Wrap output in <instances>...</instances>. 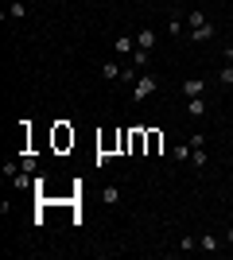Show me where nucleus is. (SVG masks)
I'll return each mask as SVG.
<instances>
[{
	"label": "nucleus",
	"instance_id": "5",
	"mask_svg": "<svg viewBox=\"0 0 233 260\" xmlns=\"http://www.w3.org/2000/svg\"><path fill=\"white\" fill-rule=\"evenodd\" d=\"M183 93H187V98H202V93H206V82H202V78H187V82H183Z\"/></svg>",
	"mask_w": 233,
	"mask_h": 260
},
{
	"label": "nucleus",
	"instance_id": "1",
	"mask_svg": "<svg viewBox=\"0 0 233 260\" xmlns=\"http://www.w3.org/2000/svg\"><path fill=\"white\" fill-rule=\"evenodd\" d=\"M155 89H159V78H155V74H140V78L132 82V101L140 105V101H148V98H152Z\"/></svg>",
	"mask_w": 233,
	"mask_h": 260
},
{
	"label": "nucleus",
	"instance_id": "11",
	"mask_svg": "<svg viewBox=\"0 0 233 260\" xmlns=\"http://www.w3.org/2000/svg\"><path fill=\"white\" fill-rule=\"evenodd\" d=\"M183 27H187V16H171V23H167V35H187Z\"/></svg>",
	"mask_w": 233,
	"mask_h": 260
},
{
	"label": "nucleus",
	"instance_id": "13",
	"mask_svg": "<svg viewBox=\"0 0 233 260\" xmlns=\"http://www.w3.org/2000/svg\"><path fill=\"white\" fill-rule=\"evenodd\" d=\"M202 23H210V20H206V12H198V8H194V12L187 16V31H194V27H202Z\"/></svg>",
	"mask_w": 233,
	"mask_h": 260
},
{
	"label": "nucleus",
	"instance_id": "9",
	"mask_svg": "<svg viewBox=\"0 0 233 260\" xmlns=\"http://www.w3.org/2000/svg\"><path fill=\"white\" fill-rule=\"evenodd\" d=\"M101 202H105V206H117V202H121V186H101Z\"/></svg>",
	"mask_w": 233,
	"mask_h": 260
},
{
	"label": "nucleus",
	"instance_id": "21",
	"mask_svg": "<svg viewBox=\"0 0 233 260\" xmlns=\"http://www.w3.org/2000/svg\"><path fill=\"white\" fill-rule=\"evenodd\" d=\"M225 241H229V245H233V229H225Z\"/></svg>",
	"mask_w": 233,
	"mask_h": 260
},
{
	"label": "nucleus",
	"instance_id": "20",
	"mask_svg": "<svg viewBox=\"0 0 233 260\" xmlns=\"http://www.w3.org/2000/svg\"><path fill=\"white\" fill-rule=\"evenodd\" d=\"M179 249H183V252H194V249H198V241H194V237H183V241H179Z\"/></svg>",
	"mask_w": 233,
	"mask_h": 260
},
{
	"label": "nucleus",
	"instance_id": "10",
	"mask_svg": "<svg viewBox=\"0 0 233 260\" xmlns=\"http://www.w3.org/2000/svg\"><path fill=\"white\" fill-rule=\"evenodd\" d=\"M144 144H148V136L140 128H132L128 132V148H132V152H144Z\"/></svg>",
	"mask_w": 233,
	"mask_h": 260
},
{
	"label": "nucleus",
	"instance_id": "18",
	"mask_svg": "<svg viewBox=\"0 0 233 260\" xmlns=\"http://www.w3.org/2000/svg\"><path fill=\"white\" fill-rule=\"evenodd\" d=\"M132 66H148V51H140V47H136V51H132Z\"/></svg>",
	"mask_w": 233,
	"mask_h": 260
},
{
	"label": "nucleus",
	"instance_id": "19",
	"mask_svg": "<svg viewBox=\"0 0 233 260\" xmlns=\"http://www.w3.org/2000/svg\"><path fill=\"white\" fill-rule=\"evenodd\" d=\"M148 152H152V155L159 152V132H148Z\"/></svg>",
	"mask_w": 233,
	"mask_h": 260
},
{
	"label": "nucleus",
	"instance_id": "14",
	"mask_svg": "<svg viewBox=\"0 0 233 260\" xmlns=\"http://www.w3.org/2000/svg\"><path fill=\"white\" fill-rule=\"evenodd\" d=\"M8 16H12V20H23V16H27V4H23V0H12V4H8Z\"/></svg>",
	"mask_w": 233,
	"mask_h": 260
},
{
	"label": "nucleus",
	"instance_id": "7",
	"mask_svg": "<svg viewBox=\"0 0 233 260\" xmlns=\"http://www.w3.org/2000/svg\"><path fill=\"white\" fill-rule=\"evenodd\" d=\"M194 43H206V39H214V23H202V27H194V31H187Z\"/></svg>",
	"mask_w": 233,
	"mask_h": 260
},
{
	"label": "nucleus",
	"instance_id": "12",
	"mask_svg": "<svg viewBox=\"0 0 233 260\" xmlns=\"http://www.w3.org/2000/svg\"><path fill=\"white\" fill-rule=\"evenodd\" d=\"M101 78H109V82H121V66H117V62H101Z\"/></svg>",
	"mask_w": 233,
	"mask_h": 260
},
{
	"label": "nucleus",
	"instance_id": "3",
	"mask_svg": "<svg viewBox=\"0 0 233 260\" xmlns=\"http://www.w3.org/2000/svg\"><path fill=\"white\" fill-rule=\"evenodd\" d=\"M113 51L117 54H132L136 51V35H117V39H113Z\"/></svg>",
	"mask_w": 233,
	"mask_h": 260
},
{
	"label": "nucleus",
	"instance_id": "17",
	"mask_svg": "<svg viewBox=\"0 0 233 260\" xmlns=\"http://www.w3.org/2000/svg\"><path fill=\"white\" fill-rule=\"evenodd\" d=\"M190 163H194V167H206V152H202V148H194V152H190Z\"/></svg>",
	"mask_w": 233,
	"mask_h": 260
},
{
	"label": "nucleus",
	"instance_id": "8",
	"mask_svg": "<svg viewBox=\"0 0 233 260\" xmlns=\"http://www.w3.org/2000/svg\"><path fill=\"white\" fill-rule=\"evenodd\" d=\"M66 144H74V132H70L66 124H58L55 128V148H66Z\"/></svg>",
	"mask_w": 233,
	"mask_h": 260
},
{
	"label": "nucleus",
	"instance_id": "4",
	"mask_svg": "<svg viewBox=\"0 0 233 260\" xmlns=\"http://www.w3.org/2000/svg\"><path fill=\"white\" fill-rule=\"evenodd\" d=\"M155 39H159V35H155L152 27H140V31H136V47H140V51H152Z\"/></svg>",
	"mask_w": 233,
	"mask_h": 260
},
{
	"label": "nucleus",
	"instance_id": "15",
	"mask_svg": "<svg viewBox=\"0 0 233 260\" xmlns=\"http://www.w3.org/2000/svg\"><path fill=\"white\" fill-rule=\"evenodd\" d=\"M190 152H194V148H190V144H179L175 152H171V159H179V163H187V159H190Z\"/></svg>",
	"mask_w": 233,
	"mask_h": 260
},
{
	"label": "nucleus",
	"instance_id": "16",
	"mask_svg": "<svg viewBox=\"0 0 233 260\" xmlns=\"http://www.w3.org/2000/svg\"><path fill=\"white\" fill-rule=\"evenodd\" d=\"M218 82H222V86H233V62H225V66H222V74H218Z\"/></svg>",
	"mask_w": 233,
	"mask_h": 260
},
{
	"label": "nucleus",
	"instance_id": "6",
	"mask_svg": "<svg viewBox=\"0 0 233 260\" xmlns=\"http://www.w3.org/2000/svg\"><path fill=\"white\" fill-rule=\"evenodd\" d=\"M218 249H222V241L214 237V233H202L198 237V252H218Z\"/></svg>",
	"mask_w": 233,
	"mask_h": 260
},
{
	"label": "nucleus",
	"instance_id": "2",
	"mask_svg": "<svg viewBox=\"0 0 233 260\" xmlns=\"http://www.w3.org/2000/svg\"><path fill=\"white\" fill-rule=\"evenodd\" d=\"M187 117L190 120H202V117H206V98H187Z\"/></svg>",
	"mask_w": 233,
	"mask_h": 260
}]
</instances>
